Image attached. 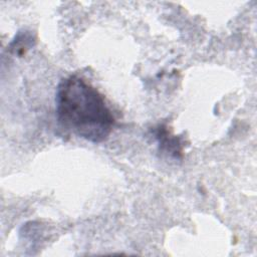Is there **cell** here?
<instances>
[{
    "label": "cell",
    "instance_id": "6da1fadb",
    "mask_svg": "<svg viewBox=\"0 0 257 257\" xmlns=\"http://www.w3.org/2000/svg\"><path fill=\"white\" fill-rule=\"evenodd\" d=\"M55 112L61 130L94 144L105 141L115 122L102 94L75 74L59 81Z\"/></svg>",
    "mask_w": 257,
    "mask_h": 257
},
{
    "label": "cell",
    "instance_id": "7a4b0ae2",
    "mask_svg": "<svg viewBox=\"0 0 257 257\" xmlns=\"http://www.w3.org/2000/svg\"><path fill=\"white\" fill-rule=\"evenodd\" d=\"M156 138L158 139L162 150H165L166 152L170 153L171 156H173L175 158L181 157L182 144L177 137H175V136L171 137L170 134H168L167 130L163 128V126H160L156 134Z\"/></svg>",
    "mask_w": 257,
    "mask_h": 257
}]
</instances>
